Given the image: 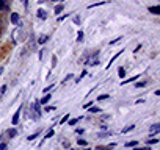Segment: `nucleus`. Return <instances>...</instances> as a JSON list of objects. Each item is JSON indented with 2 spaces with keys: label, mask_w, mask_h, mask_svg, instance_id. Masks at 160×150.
<instances>
[{
  "label": "nucleus",
  "mask_w": 160,
  "mask_h": 150,
  "mask_svg": "<svg viewBox=\"0 0 160 150\" xmlns=\"http://www.w3.org/2000/svg\"><path fill=\"white\" fill-rule=\"evenodd\" d=\"M160 131V125L158 124H154V125H151V128H149V133H151V138L155 134V133H158Z\"/></svg>",
  "instance_id": "nucleus-1"
},
{
  "label": "nucleus",
  "mask_w": 160,
  "mask_h": 150,
  "mask_svg": "<svg viewBox=\"0 0 160 150\" xmlns=\"http://www.w3.org/2000/svg\"><path fill=\"white\" fill-rule=\"evenodd\" d=\"M21 111H22V108H19V110L16 111V114L13 116V125H18V122H19V116H21Z\"/></svg>",
  "instance_id": "nucleus-2"
},
{
  "label": "nucleus",
  "mask_w": 160,
  "mask_h": 150,
  "mask_svg": "<svg viewBox=\"0 0 160 150\" xmlns=\"http://www.w3.org/2000/svg\"><path fill=\"white\" fill-rule=\"evenodd\" d=\"M115 148V144H110V145H98L96 150H112Z\"/></svg>",
  "instance_id": "nucleus-3"
},
{
  "label": "nucleus",
  "mask_w": 160,
  "mask_h": 150,
  "mask_svg": "<svg viewBox=\"0 0 160 150\" xmlns=\"http://www.w3.org/2000/svg\"><path fill=\"white\" fill-rule=\"evenodd\" d=\"M38 17H39V19H46V17H47V13H46L44 10H38Z\"/></svg>",
  "instance_id": "nucleus-4"
},
{
  "label": "nucleus",
  "mask_w": 160,
  "mask_h": 150,
  "mask_svg": "<svg viewBox=\"0 0 160 150\" xmlns=\"http://www.w3.org/2000/svg\"><path fill=\"white\" fill-rule=\"evenodd\" d=\"M11 22H13V24H18V22H19V14H18V13H13V14H11Z\"/></svg>",
  "instance_id": "nucleus-5"
},
{
  "label": "nucleus",
  "mask_w": 160,
  "mask_h": 150,
  "mask_svg": "<svg viewBox=\"0 0 160 150\" xmlns=\"http://www.w3.org/2000/svg\"><path fill=\"white\" fill-rule=\"evenodd\" d=\"M49 100H50V94H47V96H44V97H42V99L39 100V103H42V105H46V103H47Z\"/></svg>",
  "instance_id": "nucleus-6"
},
{
  "label": "nucleus",
  "mask_w": 160,
  "mask_h": 150,
  "mask_svg": "<svg viewBox=\"0 0 160 150\" xmlns=\"http://www.w3.org/2000/svg\"><path fill=\"white\" fill-rule=\"evenodd\" d=\"M121 53H122V50H119V52H118V53H116V55H115V56H113V58L110 59V64L107 66V69H110V66H112V63H113V61H115V59H116V58H118V56L121 55Z\"/></svg>",
  "instance_id": "nucleus-7"
},
{
  "label": "nucleus",
  "mask_w": 160,
  "mask_h": 150,
  "mask_svg": "<svg viewBox=\"0 0 160 150\" xmlns=\"http://www.w3.org/2000/svg\"><path fill=\"white\" fill-rule=\"evenodd\" d=\"M135 128V124H132V125H127L126 128H122V133H129L130 130H133Z\"/></svg>",
  "instance_id": "nucleus-8"
},
{
  "label": "nucleus",
  "mask_w": 160,
  "mask_h": 150,
  "mask_svg": "<svg viewBox=\"0 0 160 150\" xmlns=\"http://www.w3.org/2000/svg\"><path fill=\"white\" fill-rule=\"evenodd\" d=\"M108 0H102V2H98V3H93V5H90V8H96V7H101V5H104V3H107Z\"/></svg>",
  "instance_id": "nucleus-9"
},
{
  "label": "nucleus",
  "mask_w": 160,
  "mask_h": 150,
  "mask_svg": "<svg viewBox=\"0 0 160 150\" xmlns=\"http://www.w3.org/2000/svg\"><path fill=\"white\" fill-rule=\"evenodd\" d=\"M118 73H119V77H121V78H124V77H126V70H124V67H119V69H118Z\"/></svg>",
  "instance_id": "nucleus-10"
},
{
  "label": "nucleus",
  "mask_w": 160,
  "mask_h": 150,
  "mask_svg": "<svg viewBox=\"0 0 160 150\" xmlns=\"http://www.w3.org/2000/svg\"><path fill=\"white\" fill-rule=\"evenodd\" d=\"M149 11H151V13H154V14H158L160 8H158V7H151V8H149Z\"/></svg>",
  "instance_id": "nucleus-11"
},
{
  "label": "nucleus",
  "mask_w": 160,
  "mask_h": 150,
  "mask_svg": "<svg viewBox=\"0 0 160 150\" xmlns=\"http://www.w3.org/2000/svg\"><path fill=\"white\" fill-rule=\"evenodd\" d=\"M90 113H101V108H98V106H90Z\"/></svg>",
  "instance_id": "nucleus-12"
},
{
  "label": "nucleus",
  "mask_w": 160,
  "mask_h": 150,
  "mask_svg": "<svg viewBox=\"0 0 160 150\" xmlns=\"http://www.w3.org/2000/svg\"><path fill=\"white\" fill-rule=\"evenodd\" d=\"M16 134H18V131H16L14 128H11V130H8V136H10V138H14Z\"/></svg>",
  "instance_id": "nucleus-13"
},
{
  "label": "nucleus",
  "mask_w": 160,
  "mask_h": 150,
  "mask_svg": "<svg viewBox=\"0 0 160 150\" xmlns=\"http://www.w3.org/2000/svg\"><path fill=\"white\" fill-rule=\"evenodd\" d=\"M38 136H39V131H35V133H33V134H30L27 139H28V141H33V139H35V138H38Z\"/></svg>",
  "instance_id": "nucleus-14"
},
{
  "label": "nucleus",
  "mask_w": 160,
  "mask_h": 150,
  "mask_svg": "<svg viewBox=\"0 0 160 150\" xmlns=\"http://www.w3.org/2000/svg\"><path fill=\"white\" fill-rule=\"evenodd\" d=\"M77 41H83V31H82V30L77 33Z\"/></svg>",
  "instance_id": "nucleus-15"
},
{
  "label": "nucleus",
  "mask_w": 160,
  "mask_h": 150,
  "mask_svg": "<svg viewBox=\"0 0 160 150\" xmlns=\"http://www.w3.org/2000/svg\"><path fill=\"white\" fill-rule=\"evenodd\" d=\"M61 11H63V5H57V7H55V13H57V14H60Z\"/></svg>",
  "instance_id": "nucleus-16"
},
{
  "label": "nucleus",
  "mask_w": 160,
  "mask_h": 150,
  "mask_svg": "<svg viewBox=\"0 0 160 150\" xmlns=\"http://www.w3.org/2000/svg\"><path fill=\"white\" fill-rule=\"evenodd\" d=\"M122 39V36H118V38H115L113 41H110V45H113V44H116V42H119Z\"/></svg>",
  "instance_id": "nucleus-17"
},
{
  "label": "nucleus",
  "mask_w": 160,
  "mask_h": 150,
  "mask_svg": "<svg viewBox=\"0 0 160 150\" xmlns=\"http://www.w3.org/2000/svg\"><path fill=\"white\" fill-rule=\"evenodd\" d=\"M52 136H53V130H49V133L46 134V138H44V141H46V139H49V138H52ZM44 141H42V142H44ZM42 142H41V144H42Z\"/></svg>",
  "instance_id": "nucleus-18"
},
{
  "label": "nucleus",
  "mask_w": 160,
  "mask_h": 150,
  "mask_svg": "<svg viewBox=\"0 0 160 150\" xmlns=\"http://www.w3.org/2000/svg\"><path fill=\"white\" fill-rule=\"evenodd\" d=\"M126 147H137V141H129L126 144Z\"/></svg>",
  "instance_id": "nucleus-19"
},
{
  "label": "nucleus",
  "mask_w": 160,
  "mask_h": 150,
  "mask_svg": "<svg viewBox=\"0 0 160 150\" xmlns=\"http://www.w3.org/2000/svg\"><path fill=\"white\" fill-rule=\"evenodd\" d=\"M47 39H49V38H47V36H46V35H42V36H41V38H39V44H44V42H46V41H47Z\"/></svg>",
  "instance_id": "nucleus-20"
},
{
  "label": "nucleus",
  "mask_w": 160,
  "mask_h": 150,
  "mask_svg": "<svg viewBox=\"0 0 160 150\" xmlns=\"http://www.w3.org/2000/svg\"><path fill=\"white\" fill-rule=\"evenodd\" d=\"M0 10H7V3H5V0H0Z\"/></svg>",
  "instance_id": "nucleus-21"
},
{
  "label": "nucleus",
  "mask_w": 160,
  "mask_h": 150,
  "mask_svg": "<svg viewBox=\"0 0 160 150\" xmlns=\"http://www.w3.org/2000/svg\"><path fill=\"white\" fill-rule=\"evenodd\" d=\"M108 97H110L108 94H102V96H99V97H98V100H105V99H108Z\"/></svg>",
  "instance_id": "nucleus-22"
},
{
  "label": "nucleus",
  "mask_w": 160,
  "mask_h": 150,
  "mask_svg": "<svg viewBox=\"0 0 160 150\" xmlns=\"http://www.w3.org/2000/svg\"><path fill=\"white\" fill-rule=\"evenodd\" d=\"M157 142H158V139H155V138H152V139L146 141V144H157Z\"/></svg>",
  "instance_id": "nucleus-23"
},
{
  "label": "nucleus",
  "mask_w": 160,
  "mask_h": 150,
  "mask_svg": "<svg viewBox=\"0 0 160 150\" xmlns=\"http://www.w3.org/2000/svg\"><path fill=\"white\" fill-rule=\"evenodd\" d=\"M78 120H80V117H77V119H72V120H69V125H75Z\"/></svg>",
  "instance_id": "nucleus-24"
},
{
  "label": "nucleus",
  "mask_w": 160,
  "mask_h": 150,
  "mask_svg": "<svg viewBox=\"0 0 160 150\" xmlns=\"http://www.w3.org/2000/svg\"><path fill=\"white\" fill-rule=\"evenodd\" d=\"M74 22H75L77 25H80V16H75V17H74Z\"/></svg>",
  "instance_id": "nucleus-25"
},
{
  "label": "nucleus",
  "mask_w": 160,
  "mask_h": 150,
  "mask_svg": "<svg viewBox=\"0 0 160 150\" xmlns=\"http://www.w3.org/2000/svg\"><path fill=\"white\" fill-rule=\"evenodd\" d=\"M68 119H69V114H66V116H64V117H63V119L60 120V124H64V122H66Z\"/></svg>",
  "instance_id": "nucleus-26"
},
{
  "label": "nucleus",
  "mask_w": 160,
  "mask_h": 150,
  "mask_svg": "<svg viewBox=\"0 0 160 150\" xmlns=\"http://www.w3.org/2000/svg\"><path fill=\"white\" fill-rule=\"evenodd\" d=\"M77 142H78L80 145H87V141H85V139H78Z\"/></svg>",
  "instance_id": "nucleus-27"
},
{
  "label": "nucleus",
  "mask_w": 160,
  "mask_h": 150,
  "mask_svg": "<svg viewBox=\"0 0 160 150\" xmlns=\"http://www.w3.org/2000/svg\"><path fill=\"white\" fill-rule=\"evenodd\" d=\"M71 78H72V73H69V75H68V77H66V78L63 80V85H64V83H66L68 80H71Z\"/></svg>",
  "instance_id": "nucleus-28"
},
{
  "label": "nucleus",
  "mask_w": 160,
  "mask_h": 150,
  "mask_svg": "<svg viewBox=\"0 0 160 150\" xmlns=\"http://www.w3.org/2000/svg\"><path fill=\"white\" fill-rule=\"evenodd\" d=\"M144 85H146V83H144V82H141V83H137V85H135V88H143Z\"/></svg>",
  "instance_id": "nucleus-29"
},
{
  "label": "nucleus",
  "mask_w": 160,
  "mask_h": 150,
  "mask_svg": "<svg viewBox=\"0 0 160 150\" xmlns=\"http://www.w3.org/2000/svg\"><path fill=\"white\" fill-rule=\"evenodd\" d=\"M91 105H93V102H88V103H85V105H83V110H85V108H90Z\"/></svg>",
  "instance_id": "nucleus-30"
},
{
  "label": "nucleus",
  "mask_w": 160,
  "mask_h": 150,
  "mask_svg": "<svg viewBox=\"0 0 160 150\" xmlns=\"http://www.w3.org/2000/svg\"><path fill=\"white\" fill-rule=\"evenodd\" d=\"M5 91H7V86H2V88H0V96H2Z\"/></svg>",
  "instance_id": "nucleus-31"
},
{
  "label": "nucleus",
  "mask_w": 160,
  "mask_h": 150,
  "mask_svg": "<svg viewBox=\"0 0 160 150\" xmlns=\"http://www.w3.org/2000/svg\"><path fill=\"white\" fill-rule=\"evenodd\" d=\"M0 150H7V144H3V142L0 144Z\"/></svg>",
  "instance_id": "nucleus-32"
},
{
  "label": "nucleus",
  "mask_w": 160,
  "mask_h": 150,
  "mask_svg": "<svg viewBox=\"0 0 160 150\" xmlns=\"http://www.w3.org/2000/svg\"><path fill=\"white\" fill-rule=\"evenodd\" d=\"M135 150H151L149 147H138V148H135Z\"/></svg>",
  "instance_id": "nucleus-33"
},
{
  "label": "nucleus",
  "mask_w": 160,
  "mask_h": 150,
  "mask_svg": "<svg viewBox=\"0 0 160 150\" xmlns=\"http://www.w3.org/2000/svg\"><path fill=\"white\" fill-rule=\"evenodd\" d=\"M64 19H66V14H64V16H61V17H58V22H63Z\"/></svg>",
  "instance_id": "nucleus-34"
},
{
  "label": "nucleus",
  "mask_w": 160,
  "mask_h": 150,
  "mask_svg": "<svg viewBox=\"0 0 160 150\" xmlns=\"http://www.w3.org/2000/svg\"><path fill=\"white\" fill-rule=\"evenodd\" d=\"M107 134H112V131H110V133H101L99 136H101V138H104V136H107Z\"/></svg>",
  "instance_id": "nucleus-35"
},
{
  "label": "nucleus",
  "mask_w": 160,
  "mask_h": 150,
  "mask_svg": "<svg viewBox=\"0 0 160 150\" xmlns=\"http://www.w3.org/2000/svg\"><path fill=\"white\" fill-rule=\"evenodd\" d=\"M53 2H60V0H53Z\"/></svg>",
  "instance_id": "nucleus-36"
},
{
  "label": "nucleus",
  "mask_w": 160,
  "mask_h": 150,
  "mask_svg": "<svg viewBox=\"0 0 160 150\" xmlns=\"http://www.w3.org/2000/svg\"><path fill=\"white\" fill-rule=\"evenodd\" d=\"M85 150H90V148H85Z\"/></svg>",
  "instance_id": "nucleus-37"
},
{
  "label": "nucleus",
  "mask_w": 160,
  "mask_h": 150,
  "mask_svg": "<svg viewBox=\"0 0 160 150\" xmlns=\"http://www.w3.org/2000/svg\"><path fill=\"white\" fill-rule=\"evenodd\" d=\"M41 2H42V0H41Z\"/></svg>",
  "instance_id": "nucleus-38"
}]
</instances>
